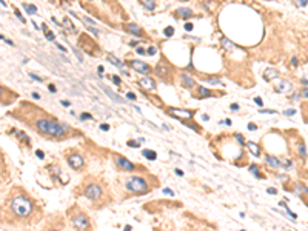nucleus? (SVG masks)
<instances>
[{
    "label": "nucleus",
    "mask_w": 308,
    "mask_h": 231,
    "mask_svg": "<svg viewBox=\"0 0 308 231\" xmlns=\"http://www.w3.org/2000/svg\"><path fill=\"white\" fill-rule=\"evenodd\" d=\"M35 128L43 132V134H48V136H52V137H60L63 139L66 136V128L57 122H52V120H48V119H39L35 122Z\"/></svg>",
    "instance_id": "obj_1"
},
{
    "label": "nucleus",
    "mask_w": 308,
    "mask_h": 231,
    "mask_svg": "<svg viewBox=\"0 0 308 231\" xmlns=\"http://www.w3.org/2000/svg\"><path fill=\"white\" fill-rule=\"evenodd\" d=\"M11 211L17 217H28L32 213V202L25 194H19L11 199Z\"/></svg>",
    "instance_id": "obj_2"
},
{
    "label": "nucleus",
    "mask_w": 308,
    "mask_h": 231,
    "mask_svg": "<svg viewBox=\"0 0 308 231\" xmlns=\"http://www.w3.org/2000/svg\"><path fill=\"white\" fill-rule=\"evenodd\" d=\"M127 190L131 193H147L150 190V185L144 177H131L127 182Z\"/></svg>",
    "instance_id": "obj_3"
},
{
    "label": "nucleus",
    "mask_w": 308,
    "mask_h": 231,
    "mask_svg": "<svg viewBox=\"0 0 308 231\" xmlns=\"http://www.w3.org/2000/svg\"><path fill=\"white\" fill-rule=\"evenodd\" d=\"M73 225L77 231H85L89 228V219L83 213H79L73 217Z\"/></svg>",
    "instance_id": "obj_4"
},
{
    "label": "nucleus",
    "mask_w": 308,
    "mask_h": 231,
    "mask_svg": "<svg viewBox=\"0 0 308 231\" xmlns=\"http://www.w3.org/2000/svg\"><path fill=\"white\" fill-rule=\"evenodd\" d=\"M83 194H85L89 200H97V199H100V196H102V188H100L99 185H96V183H91V185H88V187L85 188Z\"/></svg>",
    "instance_id": "obj_5"
},
{
    "label": "nucleus",
    "mask_w": 308,
    "mask_h": 231,
    "mask_svg": "<svg viewBox=\"0 0 308 231\" xmlns=\"http://www.w3.org/2000/svg\"><path fill=\"white\" fill-rule=\"evenodd\" d=\"M116 163H117L119 168H122V170H125V171H134V168H136L128 159H125V157H122V156H117V157H116Z\"/></svg>",
    "instance_id": "obj_6"
},
{
    "label": "nucleus",
    "mask_w": 308,
    "mask_h": 231,
    "mask_svg": "<svg viewBox=\"0 0 308 231\" xmlns=\"http://www.w3.org/2000/svg\"><path fill=\"white\" fill-rule=\"evenodd\" d=\"M130 65H131V68H133V69H136V71H139V73H144V74H148V73H151V68H150L147 63H144V62H139V60H131V62H130Z\"/></svg>",
    "instance_id": "obj_7"
},
{
    "label": "nucleus",
    "mask_w": 308,
    "mask_h": 231,
    "mask_svg": "<svg viewBox=\"0 0 308 231\" xmlns=\"http://www.w3.org/2000/svg\"><path fill=\"white\" fill-rule=\"evenodd\" d=\"M68 163L73 166V168H76V170H79V168H82L83 166V157L80 156V154H71L69 157H68Z\"/></svg>",
    "instance_id": "obj_8"
},
{
    "label": "nucleus",
    "mask_w": 308,
    "mask_h": 231,
    "mask_svg": "<svg viewBox=\"0 0 308 231\" xmlns=\"http://www.w3.org/2000/svg\"><path fill=\"white\" fill-rule=\"evenodd\" d=\"M139 83H140V86H142L145 91H154V90H156V82H154L151 77H142V79L139 80Z\"/></svg>",
    "instance_id": "obj_9"
},
{
    "label": "nucleus",
    "mask_w": 308,
    "mask_h": 231,
    "mask_svg": "<svg viewBox=\"0 0 308 231\" xmlns=\"http://www.w3.org/2000/svg\"><path fill=\"white\" fill-rule=\"evenodd\" d=\"M156 73H157L162 79H166L168 74H169V71H168V68H166V65H165L163 62L157 63V66H156Z\"/></svg>",
    "instance_id": "obj_10"
},
{
    "label": "nucleus",
    "mask_w": 308,
    "mask_h": 231,
    "mask_svg": "<svg viewBox=\"0 0 308 231\" xmlns=\"http://www.w3.org/2000/svg\"><path fill=\"white\" fill-rule=\"evenodd\" d=\"M102 90H103V93H105V94H106V96H110V97H111V99H113V100H114V102H117V103H125V100H123V99H122V97H120V96H117V94H114V93H113V91H111V90H108V88H106V86H102Z\"/></svg>",
    "instance_id": "obj_11"
},
{
    "label": "nucleus",
    "mask_w": 308,
    "mask_h": 231,
    "mask_svg": "<svg viewBox=\"0 0 308 231\" xmlns=\"http://www.w3.org/2000/svg\"><path fill=\"white\" fill-rule=\"evenodd\" d=\"M265 162H267L271 168H279V166H282V163L277 160V157H273V156H265Z\"/></svg>",
    "instance_id": "obj_12"
},
{
    "label": "nucleus",
    "mask_w": 308,
    "mask_h": 231,
    "mask_svg": "<svg viewBox=\"0 0 308 231\" xmlns=\"http://www.w3.org/2000/svg\"><path fill=\"white\" fill-rule=\"evenodd\" d=\"M180 79H182V82L185 83V86H186V88H194V86H196L194 80H193V79H191L188 74H185V73H183V74H180Z\"/></svg>",
    "instance_id": "obj_13"
},
{
    "label": "nucleus",
    "mask_w": 308,
    "mask_h": 231,
    "mask_svg": "<svg viewBox=\"0 0 308 231\" xmlns=\"http://www.w3.org/2000/svg\"><path fill=\"white\" fill-rule=\"evenodd\" d=\"M169 111L173 113V114L179 116V117H191L193 113H189V111H185V110H177V108H169Z\"/></svg>",
    "instance_id": "obj_14"
},
{
    "label": "nucleus",
    "mask_w": 308,
    "mask_h": 231,
    "mask_svg": "<svg viewBox=\"0 0 308 231\" xmlns=\"http://www.w3.org/2000/svg\"><path fill=\"white\" fill-rule=\"evenodd\" d=\"M177 15H180V17H183V19H188V17L193 15V11H191L189 8H179V9H177Z\"/></svg>",
    "instance_id": "obj_15"
},
{
    "label": "nucleus",
    "mask_w": 308,
    "mask_h": 231,
    "mask_svg": "<svg viewBox=\"0 0 308 231\" xmlns=\"http://www.w3.org/2000/svg\"><path fill=\"white\" fill-rule=\"evenodd\" d=\"M127 29H128L131 34H134V36H142V29H140L136 23H130V25L127 26Z\"/></svg>",
    "instance_id": "obj_16"
},
{
    "label": "nucleus",
    "mask_w": 308,
    "mask_h": 231,
    "mask_svg": "<svg viewBox=\"0 0 308 231\" xmlns=\"http://www.w3.org/2000/svg\"><path fill=\"white\" fill-rule=\"evenodd\" d=\"M290 88H291V83H290V82H279V85L276 86V91L285 93V91H288Z\"/></svg>",
    "instance_id": "obj_17"
},
{
    "label": "nucleus",
    "mask_w": 308,
    "mask_h": 231,
    "mask_svg": "<svg viewBox=\"0 0 308 231\" xmlns=\"http://www.w3.org/2000/svg\"><path fill=\"white\" fill-rule=\"evenodd\" d=\"M264 77H265V80L276 79V77H277V71H276V69H267V71L264 73Z\"/></svg>",
    "instance_id": "obj_18"
},
{
    "label": "nucleus",
    "mask_w": 308,
    "mask_h": 231,
    "mask_svg": "<svg viewBox=\"0 0 308 231\" xmlns=\"http://www.w3.org/2000/svg\"><path fill=\"white\" fill-rule=\"evenodd\" d=\"M140 3H142V6L147 8L148 11H154V8H156V3H154L153 0H142Z\"/></svg>",
    "instance_id": "obj_19"
},
{
    "label": "nucleus",
    "mask_w": 308,
    "mask_h": 231,
    "mask_svg": "<svg viewBox=\"0 0 308 231\" xmlns=\"http://www.w3.org/2000/svg\"><path fill=\"white\" fill-rule=\"evenodd\" d=\"M142 154H144L148 160H156V157H157V154H156L154 151H151V149H144Z\"/></svg>",
    "instance_id": "obj_20"
},
{
    "label": "nucleus",
    "mask_w": 308,
    "mask_h": 231,
    "mask_svg": "<svg viewBox=\"0 0 308 231\" xmlns=\"http://www.w3.org/2000/svg\"><path fill=\"white\" fill-rule=\"evenodd\" d=\"M108 60H110V62H113V65H116V66H119V68H123V63H122V62H120L117 57H114L113 54H110V56H108Z\"/></svg>",
    "instance_id": "obj_21"
},
{
    "label": "nucleus",
    "mask_w": 308,
    "mask_h": 231,
    "mask_svg": "<svg viewBox=\"0 0 308 231\" xmlns=\"http://www.w3.org/2000/svg\"><path fill=\"white\" fill-rule=\"evenodd\" d=\"M199 96H200V97H210V96H213V93H211L210 90L200 86V88H199Z\"/></svg>",
    "instance_id": "obj_22"
},
{
    "label": "nucleus",
    "mask_w": 308,
    "mask_h": 231,
    "mask_svg": "<svg viewBox=\"0 0 308 231\" xmlns=\"http://www.w3.org/2000/svg\"><path fill=\"white\" fill-rule=\"evenodd\" d=\"M248 145V148H250V151L254 154V156H259V146L256 145V143H253V142H248L247 143Z\"/></svg>",
    "instance_id": "obj_23"
},
{
    "label": "nucleus",
    "mask_w": 308,
    "mask_h": 231,
    "mask_svg": "<svg viewBox=\"0 0 308 231\" xmlns=\"http://www.w3.org/2000/svg\"><path fill=\"white\" fill-rule=\"evenodd\" d=\"M23 8L29 12V14H35L37 12V8L34 6V5H28V3H23Z\"/></svg>",
    "instance_id": "obj_24"
},
{
    "label": "nucleus",
    "mask_w": 308,
    "mask_h": 231,
    "mask_svg": "<svg viewBox=\"0 0 308 231\" xmlns=\"http://www.w3.org/2000/svg\"><path fill=\"white\" fill-rule=\"evenodd\" d=\"M250 171L256 176V177H260V173H259V168H257V165H251L250 166Z\"/></svg>",
    "instance_id": "obj_25"
},
{
    "label": "nucleus",
    "mask_w": 308,
    "mask_h": 231,
    "mask_svg": "<svg viewBox=\"0 0 308 231\" xmlns=\"http://www.w3.org/2000/svg\"><path fill=\"white\" fill-rule=\"evenodd\" d=\"M173 34H174V29H173V28H171V26H169V28H166V29H165V36H168V37H171V36H173Z\"/></svg>",
    "instance_id": "obj_26"
},
{
    "label": "nucleus",
    "mask_w": 308,
    "mask_h": 231,
    "mask_svg": "<svg viewBox=\"0 0 308 231\" xmlns=\"http://www.w3.org/2000/svg\"><path fill=\"white\" fill-rule=\"evenodd\" d=\"M299 153H301L302 157H305V154H307V151H305V145H301V146H299Z\"/></svg>",
    "instance_id": "obj_27"
},
{
    "label": "nucleus",
    "mask_w": 308,
    "mask_h": 231,
    "mask_svg": "<svg viewBox=\"0 0 308 231\" xmlns=\"http://www.w3.org/2000/svg\"><path fill=\"white\" fill-rule=\"evenodd\" d=\"M15 15H17V19H19V20H20V22H22V23H25V22H26V20H25V19H23V15H22V14H20V12H19V9H17V11H15Z\"/></svg>",
    "instance_id": "obj_28"
},
{
    "label": "nucleus",
    "mask_w": 308,
    "mask_h": 231,
    "mask_svg": "<svg viewBox=\"0 0 308 231\" xmlns=\"http://www.w3.org/2000/svg\"><path fill=\"white\" fill-rule=\"evenodd\" d=\"M208 83H211V85H219L220 80H219V79H208Z\"/></svg>",
    "instance_id": "obj_29"
},
{
    "label": "nucleus",
    "mask_w": 308,
    "mask_h": 231,
    "mask_svg": "<svg viewBox=\"0 0 308 231\" xmlns=\"http://www.w3.org/2000/svg\"><path fill=\"white\" fill-rule=\"evenodd\" d=\"M236 140L242 145V143H243V136H242V134H236Z\"/></svg>",
    "instance_id": "obj_30"
},
{
    "label": "nucleus",
    "mask_w": 308,
    "mask_h": 231,
    "mask_svg": "<svg viewBox=\"0 0 308 231\" xmlns=\"http://www.w3.org/2000/svg\"><path fill=\"white\" fill-rule=\"evenodd\" d=\"M82 19H83V22H86V23H89L91 26H94V22H93L89 17H82Z\"/></svg>",
    "instance_id": "obj_31"
},
{
    "label": "nucleus",
    "mask_w": 308,
    "mask_h": 231,
    "mask_svg": "<svg viewBox=\"0 0 308 231\" xmlns=\"http://www.w3.org/2000/svg\"><path fill=\"white\" fill-rule=\"evenodd\" d=\"M193 28H194V26H193V23H189V22H188V23H185V29H186V31H193Z\"/></svg>",
    "instance_id": "obj_32"
},
{
    "label": "nucleus",
    "mask_w": 308,
    "mask_h": 231,
    "mask_svg": "<svg viewBox=\"0 0 308 231\" xmlns=\"http://www.w3.org/2000/svg\"><path fill=\"white\" fill-rule=\"evenodd\" d=\"M29 76H31V79H34V80H37V82H43V79L39 77V76H35V74H29Z\"/></svg>",
    "instance_id": "obj_33"
},
{
    "label": "nucleus",
    "mask_w": 308,
    "mask_h": 231,
    "mask_svg": "<svg viewBox=\"0 0 308 231\" xmlns=\"http://www.w3.org/2000/svg\"><path fill=\"white\" fill-rule=\"evenodd\" d=\"M254 102H256V105H259V107H262V105H264V102H262V99H260V97H254Z\"/></svg>",
    "instance_id": "obj_34"
},
{
    "label": "nucleus",
    "mask_w": 308,
    "mask_h": 231,
    "mask_svg": "<svg viewBox=\"0 0 308 231\" xmlns=\"http://www.w3.org/2000/svg\"><path fill=\"white\" fill-rule=\"evenodd\" d=\"M156 52H157V49H156V46H151V48H150V49H148V54H150V56H154V54H156Z\"/></svg>",
    "instance_id": "obj_35"
},
{
    "label": "nucleus",
    "mask_w": 308,
    "mask_h": 231,
    "mask_svg": "<svg viewBox=\"0 0 308 231\" xmlns=\"http://www.w3.org/2000/svg\"><path fill=\"white\" fill-rule=\"evenodd\" d=\"M46 39H48V40H54V34L49 32V31H46Z\"/></svg>",
    "instance_id": "obj_36"
},
{
    "label": "nucleus",
    "mask_w": 308,
    "mask_h": 231,
    "mask_svg": "<svg viewBox=\"0 0 308 231\" xmlns=\"http://www.w3.org/2000/svg\"><path fill=\"white\" fill-rule=\"evenodd\" d=\"M73 51H74V54H76V56H77V59H79V60H80V62H82V60H83V57H82V54H80V52H79V51H77V49H73Z\"/></svg>",
    "instance_id": "obj_37"
},
{
    "label": "nucleus",
    "mask_w": 308,
    "mask_h": 231,
    "mask_svg": "<svg viewBox=\"0 0 308 231\" xmlns=\"http://www.w3.org/2000/svg\"><path fill=\"white\" fill-rule=\"evenodd\" d=\"M127 97H128L130 100H136V94H134V93H128V94H127Z\"/></svg>",
    "instance_id": "obj_38"
},
{
    "label": "nucleus",
    "mask_w": 308,
    "mask_h": 231,
    "mask_svg": "<svg viewBox=\"0 0 308 231\" xmlns=\"http://www.w3.org/2000/svg\"><path fill=\"white\" fill-rule=\"evenodd\" d=\"M100 129H102V131H108V129H110V126H108L106 123H102V125H100Z\"/></svg>",
    "instance_id": "obj_39"
},
{
    "label": "nucleus",
    "mask_w": 308,
    "mask_h": 231,
    "mask_svg": "<svg viewBox=\"0 0 308 231\" xmlns=\"http://www.w3.org/2000/svg\"><path fill=\"white\" fill-rule=\"evenodd\" d=\"M260 113H264V114H265V113H267V114H274L276 111H273V110H262Z\"/></svg>",
    "instance_id": "obj_40"
},
{
    "label": "nucleus",
    "mask_w": 308,
    "mask_h": 231,
    "mask_svg": "<svg viewBox=\"0 0 308 231\" xmlns=\"http://www.w3.org/2000/svg\"><path fill=\"white\" fill-rule=\"evenodd\" d=\"M294 113H296V111H294V110H287V111H285V113H284V114H285V116H293V114H294Z\"/></svg>",
    "instance_id": "obj_41"
},
{
    "label": "nucleus",
    "mask_w": 308,
    "mask_h": 231,
    "mask_svg": "<svg viewBox=\"0 0 308 231\" xmlns=\"http://www.w3.org/2000/svg\"><path fill=\"white\" fill-rule=\"evenodd\" d=\"M128 145H130V146H136V148H137V146H139V143H137V142H134V140H131V142H128Z\"/></svg>",
    "instance_id": "obj_42"
},
{
    "label": "nucleus",
    "mask_w": 308,
    "mask_h": 231,
    "mask_svg": "<svg viewBox=\"0 0 308 231\" xmlns=\"http://www.w3.org/2000/svg\"><path fill=\"white\" fill-rule=\"evenodd\" d=\"M163 193H165V194H168V196H173V194H174V193H173L171 190H168V188H165V190H163Z\"/></svg>",
    "instance_id": "obj_43"
},
{
    "label": "nucleus",
    "mask_w": 308,
    "mask_h": 231,
    "mask_svg": "<svg viewBox=\"0 0 308 231\" xmlns=\"http://www.w3.org/2000/svg\"><path fill=\"white\" fill-rule=\"evenodd\" d=\"M82 119H83V120H88V119H93V116L91 114H82Z\"/></svg>",
    "instance_id": "obj_44"
},
{
    "label": "nucleus",
    "mask_w": 308,
    "mask_h": 231,
    "mask_svg": "<svg viewBox=\"0 0 308 231\" xmlns=\"http://www.w3.org/2000/svg\"><path fill=\"white\" fill-rule=\"evenodd\" d=\"M223 45H225V46H227V48H233V45H231V43H230V42H227V40H225V39H223Z\"/></svg>",
    "instance_id": "obj_45"
},
{
    "label": "nucleus",
    "mask_w": 308,
    "mask_h": 231,
    "mask_svg": "<svg viewBox=\"0 0 308 231\" xmlns=\"http://www.w3.org/2000/svg\"><path fill=\"white\" fill-rule=\"evenodd\" d=\"M56 46H57V48H59V49H60V51H63V52H65V51H66V49H65V46H62V45H60V43H56Z\"/></svg>",
    "instance_id": "obj_46"
},
{
    "label": "nucleus",
    "mask_w": 308,
    "mask_h": 231,
    "mask_svg": "<svg viewBox=\"0 0 308 231\" xmlns=\"http://www.w3.org/2000/svg\"><path fill=\"white\" fill-rule=\"evenodd\" d=\"M113 80H114V83H117V85H120V79L117 77V76H114L113 77Z\"/></svg>",
    "instance_id": "obj_47"
},
{
    "label": "nucleus",
    "mask_w": 308,
    "mask_h": 231,
    "mask_svg": "<svg viewBox=\"0 0 308 231\" xmlns=\"http://www.w3.org/2000/svg\"><path fill=\"white\" fill-rule=\"evenodd\" d=\"M231 110H233V111H237V110H239V105H237V103H233V105H231Z\"/></svg>",
    "instance_id": "obj_48"
},
{
    "label": "nucleus",
    "mask_w": 308,
    "mask_h": 231,
    "mask_svg": "<svg viewBox=\"0 0 308 231\" xmlns=\"http://www.w3.org/2000/svg\"><path fill=\"white\" fill-rule=\"evenodd\" d=\"M35 154H37V157H39V159H43V157H45V154H43L42 151H37Z\"/></svg>",
    "instance_id": "obj_49"
},
{
    "label": "nucleus",
    "mask_w": 308,
    "mask_h": 231,
    "mask_svg": "<svg viewBox=\"0 0 308 231\" xmlns=\"http://www.w3.org/2000/svg\"><path fill=\"white\" fill-rule=\"evenodd\" d=\"M256 128H257V126H256V125H253V123H250V125H248V129H251V131H254Z\"/></svg>",
    "instance_id": "obj_50"
},
{
    "label": "nucleus",
    "mask_w": 308,
    "mask_h": 231,
    "mask_svg": "<svg viewBox=\"0 0 308 231\" xmlns=\"http://www.w3.org/2000/svg\"><path fill=\"white\" fill-rule=\"evenodd\" d=\"M268 193H270V194H276L277 190H274V188H268Z\"/></svg>",
    "instance_id": "obj_51"
},
{
    "label": "nucleus",
    "mask_w": 308,
    "mask_h": 231,
    "mask_svg": "<svg viewBox=\"0 0 308 231\" xmlns=\"http://www.w3.org/2000/svg\"><path fill=\"white\" fill-rule=\"evenodd\" d=\"M48 88H49V91H51V93H56V86H54V85H49Z\"/></svg>",
    "instance_id": "obj_52"
},
{
    "label": "nucleus",
    "mask_w": 308,
    "mask_h": 231,
    "mask_svg": "<svg viewBox=\"0 0 308 231\" xmlns=\"http://www.w3.org/2000/svg\"><path fill=\"white\" fill-rule=\"evenodd\" d=\"M176 174H177V176H183V171L177 168V170H176Z\"/></svg>",
    "instance_id": "obj_53"
},
{
    "label": "nucleus",
    "mask_w": 308,
    "mask_h": 231,
    "mask_svg": "<svg viewBox=\"0 0 308 231\" xmlns=\"http://www.w3.org/2000/svg\"><path fill=\"white\" fill-rule=\"evenodd\" d=\"M137 54H140V56H142V54H145V51H144L142 48H137Z\"/></svg>",
    "instance_id": "obj_54"
},
{
    "label": "nucleus",
    "mask_w": 308,
    "mask_h": 231,
    "mask_svg": "<svg viewBox=\"0 0 308 231\" xmlns=\"http://www.w3.org/2000/svg\"><path fill=\"white\" fill-rule=\"evenodd\" d=\"M62 105H63V107H69V102H66V100H62Z\"/></svg>",
    "instance_id": "obj_55"
},
{
    "label": "nucleus",
    "mask_w": 308,
    "mask_h": 231,
    "mask_svg": "<svg viewBox=\"0 0 308 231\" xmlns=\"http://www.w3.org/2000/svg\"><path fill=\"white\" fill-rule=\"evenodd\" d=\"M97 71H99V74H102V73H103V66H99Z\"/></svg>",
    "instance_id": "obj_56"
},
{
    "label": "nucleus",
    "mask_w": 308,
    "mask_h": 231,
    "mask_svg": "<svg viewBox=\"0 0 308 231\" xmlns=\"http://www.w3.org/2000/svg\"><path fill=\"white\" fill-rule=\"evenodd\" d=\"M32 97H34V99H40V96H39L37 93H32Z\"/></svg>",
    "instance_id": "obj_57"
},
{
    "label": "nucleus",
    "mask_w": 308,
    "mask_h": 231,
    "mask_svg": "<svg viewBox=\"0 0 308 231\" xmlns=\"http://www.w3.org/2000/svg\"><path fill=\"white\" fill-rule=\"evenodd\" d=\"M302 94H304V97L307 99V88H304V91H302Z\"/></svg>",
    "instance_id": "obj_58"
},
{
    "label": "nucleus",
    "mask_w": 308,
    "mask_h": 231,
    "mask_svg": "<svg viewBox=\"0 0 308 231\" xmlns=\"http://www.w3.org/2000/svg\"><path fill=\"white\" fill-rule=\"evenodd\" d=\"M3 93H5V90H3V88H2V86H0V96H2V94H3Z\"/></svg>",
    "instance_id": "obj_59"
},
{
    "label": "nucleus",
    "mask_w": 308,
    "mask_h": 231,
    "mask_svg": "<svg viewBox=\"0 0 308 231\" xmlns=\"http://www.w3.org/2000/svg\"><path fill=\"white\" fill-rule=\"evenodd\" d=\"M125 231H131V227H125Z\"/></svg>",
    "instance_id": "obj_60"
},
{
    "label": "nucleus",
    "mask_w": 308,
    "mask_h": 231,
    "mask_svg": "<svg viewBox=\"0 0 308 231\" xmlns=\"http://www.w3.org/2000/svg\"><path fill=\"white\" fill-rule=\"evenodd\" d=\"M0 40H5V37H3V36H2V34H0Z\"/></svg>",
    "instance_id": "obj_61"
},
{
    "label": "nucleus",
    "mask_w": 308,
    "mask_h": 231,
    "mask_svg": "<svg viewBox=\"0 0 308 231\" xmlns=\"http://www.w3.org/2000/svg\"><path fill=\"white\" fill-rule=\"evenodd\" d=\"M48 231H57V230H48Z\"/></svg>",
    "instance_id": "obj_62"
}]
</instances>
